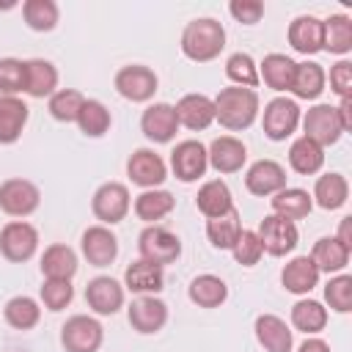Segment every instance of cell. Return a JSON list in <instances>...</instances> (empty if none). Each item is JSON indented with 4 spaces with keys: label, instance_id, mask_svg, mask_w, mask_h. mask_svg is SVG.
Returning a JSON list of instances; mask_svg holds the SVG:
<instances>
[{
    "label": "cell",
    "instance_id": "23",
    "mask_svg": "<svg viewBox=\"0 0 352 352\" xmlns=\"http://www.w3.org/2000/svg\"><path fill=\"white\" fill-rule=\"evenodd\" d=\"M286 38L292 44L294 52L300 55H316L322 52V19L314 16V14H300L289 22V30H286Z\"/></svg>",
    "mask_w": 352,
    "mask_h": 352
},
{
    "label": "cell",
    "instance_id": "38",
    "mask_svg": "<svg viewBox=\"0 0 352 352\" xmlns=\"http://www.w3.org/2000/svg\"><path fill=\"white\" fill-rule=\"evenodd\" d=\"M289 165H292V170L300 173V176H314V173H319L322 165H324V148L300 135V138H294L292 146H289Z\"/></svg>",
    "mask_w": 352,
    "mask_h": 352
},
{
    "label": "cell",
    "instance_id": "15",
    "mask_svg": "<svg viewBox=\"0 0 352 352\" xmlns=\"http://www.w3.org/2000/svg\"><path fill=\"white\" fill-rule=\"evenodd\" d=\"M126 300V289L124 283H118L110 275H96L88 280L85 286V302L96 316H113L124 308Z\"/></svg>",
    "mask_w": 352,
    "mask_h": 352
},
{
    "label": "cell",
    "instance_id": "28",
    "mask_svg": "<svg viewBox=\"0 0 352 352\" xmlns=\"http://www.w3.org/2000/svg\"><path fill=\"white\" fill-rule=\"evenodd\" d=\"M30 110L19 96H0V146H11L22 138Z\"/></svg>",
    "mask_w": 352,
    "mask_h": 352
},
{
    "label": "cell",
    "instance_id": "13",
    "mask_svg": "<svg viewBox=\"0 0 352 352\" xmlns=\"http://www.w3.org/2000/svg\"><path fill=\"white\" fill-rule=\"evenodd\" d=\"M126 319L135 333L154 336L168 324V305L157 294H138L126 308Z\"/></svg>",
    "mask_w": 352,
    "mask_h": 352
},
{
    "label": "cell",
    "instance_id": "21",
    "mask_svg": "<svg viewBox=\"0 0 352 352\" xmlns=\"http://www.w3.org/2000/svg\"><path fill=\"white\" fill-rule=\"evenodd\" d=\"M173 110L179 118V126H184L190 132H204L206 126L214 124V102L206 94H184L173 104Z\"/></svg>",
    "mask_w": 352,
    "mask_h": 352
},
{
    "label": "cell",
    "instance_id": "22",
    "mask_svg": "<svg viewBox=\"0 0 352 352\" xmlns=\"http://www.w3.org/2000/svg\"><path fill=\"white\" fill-rule=\"evenodd\" d=\"M124 289L132 294H160L165 289V267L135 258L124 270Z\"/></svg>",
    "mask_w": 352,
    "mask_h": 352
},
{
    "label": "cell",
    "instance_id": "16",
    "mask_svg": "<svg viewBox=\"0 0 352 352\" xmlns=\"http://www.w3.org/2000/svg\"><path fill=\"white\" fill-rule=\"evenodd\" d=\"M80 250L91 267H110L118 256V236L110 231V226H88L80 236Z\"/></svg>",
    "mask_w": 352,
    "mask_h": 352
},
{
    "label": "cell",
    "instance_id": "19",
    "mask_svg": "<svg viewBox=\"0 0 352 352\" xmlns=\"http://www.w3.org/2000/svg\"><path fill=\"white\" fill-rule=\"evenodd\" d=\"M206 157L209 168H214L217 173H236L248 162V146L234 135H220L206 146Z\"/></svg>",
    "mask_w": 352,
    "mask_h": 352
},
{
    "label": "cell",
    "instance_id": "44",
    "mask_svg": "<svg viewBox=\"0 0 352 352\" xmlns=\"http://www.w3.org/2000/svg\"><path fill=\"white\" fill-rule=\"evenodd\" d=\"M226 77L231 80V85H239V88H253L261 82L258 80V63L248 55V52H231L226 58Z\"/></svg>",
    "mask_w": 352,
    "mask_h": 352
},
{
    "label": "cell",
    "instance_id": "40",
    "mask_svg": "<svg viewBox=\"0 0 352 352\" xmlns=\"http://www.w3.org/2000/svg\"><path fill=\"white\" fill-rule=\"evenodd\" d=\"M3 319L14 330H33L41 319V305H38V300H33L28 294H16L3 305Z\"/></svg>",
    "mask_w": 352,
    "mask_h": 352
},
{
    "label": "cell",
    "instance_id": "8",
    "mask_svg": "<svg viewBox=\"0 0 352 352\" xmlns=\"http://www.w3.org/2000/svg\"><path fill=\"white\" fill-rule=\"evenodd\" d=\"M113 85L116 91L126 99V102H135V104H143L148 99H154L157 88H160V80L154 74V69L143 66V63H129V66H121L113 77Z\"/></svg>",
    "mask_w": 352,
    "mask_h": 352
},
{
    "label": "cell",
    "instance_id": "6",
    "mask_svg": "<svg viewBox=\"0 0 352 352\" xmlns=\"http://www.w3.org/2000/svg\"><path fill=\"white\" fill-rule=\"evenodd\" d=\"M300 124H302V138L314 140V143L322 146V148L338 143L341 135H344L341 121H338V113H336V104H324V102H319V104L308 107V110L302 113Z\"/></svg>",
    "mask_w": 352,
    "mask_h": 352
},
{
    "label": "cell",
    "instance_id": "48",
    "mask_svg": "<svg viewBox=\"0 0 352 352\" xmlns=\"http://www.w3.org/2000/svg\"><path fill=\"white\" fill-rule=\"evenodd\" d=\"M231 256H234V261L242 264V267H256L258 258L264 256V248H261V242H258V234L250 231V228H242L239 239H236L234 248H231Z\"/></svg>",
    "mask_w": 352,
    "mask_h": 352
},
{
    "label": "cell",
    "instance_id": "10",
    "mask_svg": "<svg viewBox=\"0 0 352 352\" xmlns=\"http://www.w3.org/2000/svg\"><path fill=\"white\" fill-rule=\"evenodd\" d=\"M41 204V190L30 182V179H22V176H14V179H6L0 184V209L8 214V217H30Z\"/></svg>",
    "mask_w": 352,
    "mask_h": 352
},
{
    "label": "cell",
    "instance_id": "42",
    "mask_svg": "<svg viewBox=\"0 0 352 352\" xmlns=\"http://www.w3.org/2000/svg\"><path fill=\"white\" fill-rule=\"evenodd\" d=\"M22 19L30 30L50 33V30H55V25L60 19V11H58L55 0H25L22 3Z\"/></svg>",
    "mask_w": 352,
    "mask_h": 352
},
{
    "label": "cell",
    "instance_id": "52",
    "mask_svg": "<svg viewBox=\"0 0 352 352\" xmlns=\"http://www.w3.org/2000/svg\"><path fill=\"white\" fill-rule=\"evenodd\" d=\"M297 352H330V344H327L324 338H319V336H308V338L297 346Z\"/></svg>",
    "mask_w": 352,
    "mask_h": 352
},
{
    "label": "cell",
    "instance_id": "18",
    "mask_svg": "<svg viewBox=\"0 0 352 352\" xmlns=\"http://www.w3.org/2000/svg\"><path fill=\"white\" fill-rule=\"evenodd\" d=\"M245 187L250 195L258 198H270L278 190L286 187V168L275 160H256L248 170H245Z\"/></svg>",
    "mask_w": 352,
    "mask_h": 352
},
{
    "label": "cell",
    "instance_id": "35",
    "mask_svg": "<svg viewBox=\"0 0 352 352\" xmlns=\"http://www.w3.org/2000/svg\"><path fill=\"white\" fill-rule=\"evenodd\" d=\"M324 85H327V72H324L322 63H316V60H302V63H297L294 80H292V94H294L297 99L314 102V99L322 96Z\"/></svg>",
    "mask_w": 352,
    "mask_h": 352
},
{
    "label": "cell",
    "instance_id": "37",
    "mask_svg": "<svg viewBox=\"0 0 352 352\" xmlns=\"http://www.w3.org/2000/svg\"><path fill=\"white\" fill-rule=\"evenodd\" d=\"M289 319H292V327L294 330H300L305 336H316V333H322L327 327V308L319 300L302 297V300H297L292 305Z\"/></svg>",
    "mask_w": 352,
    "mask_h": 352
},
{
    "label": "cell",
    "instance_id": "30",
    "mask_svg": "<svg viewBox=\"0 0 352 352\" xmlns=\"http://www.w3.org/2000/svg\"><path fill=\"white\" fill-rule=\"evenodd\" d=\"M349 256H352V250H349L346 245H341L336 236H322V239H316L314 248H311V261L316 264L319 275H322V272H327V275L344 272L346 264H349Z\"/></svg>",
    "mask_w": 352,
    "mask_h": 352
},
{
    "label": "cell",
    "instance_id": "12",
    "mask_svg": "<svg viewBox=\"0 0 352 352\" xmlns=\"http://www.w3.org/2000/svg\"><path fill=\"white\" fill-rule=\"evenodd\" d=\"M256 234H258V242H261L264 253L278 256V258L286 256V253H292V250L297 248V242H300L297 223H292V220H286V217H278V214H267V217L258 223Z\"/></svg>",
    "mask_w": 352,
    "mask_h": 352
},
{
    "label": "cell",
    "instance_id": "41",
    "mask_svg": "<svg viewBox=\"0 0 352 352\" xmlns=\"http://www.w3.org/2000/svg\"><path fill=\"white\" fill-rule=\"evenodd\" d=\"M74 124L80 126V132H82L85 138H104V135L110 132L113 116H110V110L104 107V102H99V99H85Z\"/></svg>",
    "mask_w": 352,
    "mask_h": 352
},
{
    "label": "cell",
    "instance_id": "54",
    "mask_svg": "<svg viewBox=\"0 0 352 352\" xmlns=\"http://www.w3.org/2000/svg\"><path fill=\"white\" fill-rule=\"evenodd\" d=\"M14 6H16L14 0H11V3H0V8H3V11H8V8H14Z\"/></svg>",
    "mask_w": 352,
    "mask_h": 352
},
{
    "label": "cell",
    "instance_id": "27",
    "mask_svg": "<svg viewBox=\"0 0 352 352\" xmlns=\"http://www.w3.org/2000/svg\"><path fill=\"white\" fill-rule=\"evenodd\" d=\"M38 267H41V275H44V278H52V280H72V278L77 275L80 261H77V253H74L69 245L52 242V245L44 248Z\"/></svg>",
    "mask_w": 352,
    "mask_h": 352
},
{
    "label": "cell",
    "instance_id": "3",
    "mask_svg": "<svg viewBox=\"0 0 352 352\" xmlns=\"http://www.w3.org/2000/svg\"><path fill=\"white\" fill-rule=\"evenodd\" d=\"M300 118H302V110H300V104L294 99L275 96L261 110V129H264V135L270 140L280 143V140H286V138H292L297 132Z\"/></svg>",
    "mask_w": 352,
    "mask_h": 352
},
{
    "label": "cell",
    "instance_id": "33",
    "mask_svg": "<svg viewBox=\"0 0 352 352\" xmlns=\"http://www.w3.org/2000/svg\"><path fill=\"white\" fill-rule=\"evenodd\" d=\"M294 69H297V63H294L289 55H283V52H270V55H264V60L258 63V80H264L267 88L283 94V91H292Z\"/></svg>",
    "mask_w": 352,
    "mask_h": 352
},
{
    "label": "cell",
    "instance_id": "17",
    "mask_svg": "<svg viewBox=\"0 0 352 352\" xmlns=\"http://www.w3.org/2000/svg\"><path fill=\"white\" fill-rule=\"evenodd\" d=\"M140 132L151 143H170L179 132V118H176L173 104H168V102L148 104L140 116Z\"/></svg>",
    "mask_w": 352,
    "mask_h": 352
},
{
    "label": "cell",
    "instance_id": "14",
    "mask_svg": "<svg viewBox=\"0 0 352 352\" xmlns=\"http://www.w3.org/2000/svg\"><path fill=\"white\" fill-rule=\"evenodd\" d=\"M126 176L143 190H154L168 179V162L154 148H135L126 160Z\"/></svg>",
    "mask_w": 352,
    "mask_h": 352
},
{
    "label": "cell",
    "instance_id": "36",
    "mask_svg": "<svg viewBox=\"0 0 352 352\" xmlns=\"http://www.w3.org/2000/svg\"><path fill=\"white\" fill-rule=\"evenodd\" d=\"M322 50L341 58L352 50V19L346 14H330L322 19Z\"/></svg>",
    "mask_w": 352,
    "mask_h": 352
},
{
    "label": "cell",
    "instance_id": "32",
    "mask_svg": "<svg viewBox=\"0 0 352 352\" xmlns=\"http://www.w3.org/2000/svg\"><path fill=\"white\" fill-rule=\"evenodd\" d=\"M270 209H272V214L294 223V220H302L311 214L314 201H311V192L302 187H283L275 195H270Z\"/></svg>",
    "mask_w": 352,
    "mask_h": 352
},
{
    "label": "cell",
    "instance_id": "11",
    "mask_svg": "<svg viewBox=\"0 0 352 352\" xmlns=\"http://www.w3.org/2000/svg\"><path fill=\"white\" fill-rule=\"evenodd\" d=\"M209 168V157H206V146L201 140H179L170 151V173L184 182L192 184L198 182Z\"/></svg>",
    "mask_w": 352,
    "mask_h": 352
},
{
    "label": "cell",
    "instance_id": "9",
    "mask_svg": "<svg viewBox=\"0 0 352 352\" xmlns=\"http://www.w3.org/2000/svg\"><path fill=\"white\" fill-rule=\"evenodd\" d=\"M38 250V231L28 220H11L0 228V256L22 264L30 261Z\"/></svg>",
    "mask_w": 352,
    "mask_h": 352
},
{
    "label": "cell",
    "instance_id": "1",
    "mask_svg": "<svg viewBox=\"0 0 352 352\" xmlns=\"http://www.w3.org/2000/svg\"><path fill=\"white\" fill-rule=\"evenodd\" d=\"M212 102H214V121L231 132H242L253 126L261 110L258 94L253 88H239V85L220 88V94Z\"/></svg>",
    "mask_w": 352,
    "mask_h": 352
},
{
    "label": "cell",
    "instance_id": "31",
    "mask_svg": "<svg viewBox=\"0 0 352 352\" xmlns=\"http://www.w3.org/2000/svg\"><path fill=\"white\" fill-rule=\"evenodd\" d=\"M187 297L192 305L198 308H220L226 300H228V283L220 278V275H212V272H204V275H195L187 286Z\"/></svg>",
    "mask_w": 352,
    "mask_h": 352
},
{
    "label": "cell",
    "instance_id": "49",
    "mask_svg": "<svg viewBox=\"0 0 352 352\" xmlns=\"http://www.w3.org/2000/svg\"><path fill=\"white\" fill-rule=\"evenodd\" d=\"M327 80H330V91L338 99H352V60L341 58L338 63H333Z\"/></svg>",
    "mask_w": 352,
    "mask_h": 352
},
{
    "label": "cell",
    "instance_id": "46",
    "mask_svg": "<svg viewBox=\"0 0 352 352\" xmlns=\"http://www.w3.org/2000/svg\"><path fill=\"white\" fill-rule=\"evenodd\" d=\"M38 297H41V302H44L47 311H63L74 300V286H72V280L44 278V283L38 289Z\"/></svg>",
    "mask_w": 352,
    "mask_h": 352
},
{
    "label": "cell",
    "instance_id": "53",
    "mask_svg": "<svg viewBox=\"0 0 352 352\" xmlns=\"http://www.w3.org/2000/svg\"><path fill=\"white\" fill-rule=\"evenodd\" d=\"M336 239L341 242V245H346L349 250H352V217L346 214V217H341V223H338V234H336Z\"/></svg>",
    "mask_w": 352,
    "mask_h": 352
},
{
    "label": "cell",
    "instance_id": "26",
    "mask_svg": "<svg viewBox=\"0 0 352 352\" xmlns=\"http://www.w3.org/2000/svg\"><path fill=\"white\" fill-rule=\"evenodd\" d=\"M311 201L324 209V212H336L341 209L346 201H349V182L344 173H322L316 182H314V192H311Z\"/></svg>",
    "mask_w": 352,
    "mask_h": 352
},
{
    "label": "cell",
    "instance_id": "34",
    "mask_svg": "<svg viewBox=\"0 0 352 352\" xmlns=\"http://www.w3.org/2000/svg\"><path fill=\"white\" fill-rule=\"evenodd\" d=\"M173 206H176L173 192H168V190H162V187L143 190V192L135 198V204H132L138 220H143V223H148V226H157L162 217H168V214L173 212Z\"/></svg>",
    "mask_w": 352,
    "mask_h": 352
},
{
    "label": "cell",
    "instance_id": "4",
    "mask_svg": "<svg viewBox=\"0 0 352 352\" xmlns=\"http://www.w3.org/2000/svg\"><path fill=\"white\" fill-rule=\"evenodd\" d=\"M104 341V327L91 314H74L60 327V346L66 352H99Z\"/></svg>",
    "mask_w": 352,
    "mask_h": 352
},
{
    "label": "cell",
    "instance_id": "50",
    "mask_svg": "<svg viewBox=\"0 0 352 352\" xmlns=\"http://www.w3.org/2000/svg\"><path fill=\"white\" fill-rule=\"evenodd\" d=\"M228 14L242 25H256L264 16V3L261 0H231Z\"/></svg>",
    "mask_w": 352,
    "mask_h": 352
},
{
    "label": "cell",
    "instance_id": "39",
    "mask_svg": "<svg viewBox=\"0 0 352 352\" xmlns=\"http://www.w3.org/2000/svg\"><path fill=\"white\" fill-rule=\"evenodd\" d=\"M239 234H242V217L236 209L206 220V236L217 250H231L234 242L239 239Z\"/></svg>",
    "mask_w": 352,
    "mask_h": 352
},
{
    "label": "cell",
    "instance_id": "25",
    "mask_svg": "<svg viewBox=\"0 0 352 352\" xmlns=\"http://www.w3.org/2000/svg\"><path fill=\"white\" fill-rule=\"evenodd\" d=\"M58 91V69L47 58L25 60V94L33 99H50Z\"/></svg>",
    "mask_w": 352,
    "mask_h": 352
},
{
    "label": "cell",
    "instance_id": "2",
    "mask_svg": "<svg viewBox=\"0 0 352 352\" xmlns=\"http://www.w3.org/2000/svg\"><path fill=\"white\" fill-rule=\"evenodd\" d=\"M226 47V28L214 16H195L182 30V52L195 63L214 60Z\"/></svg>",
    "mask_w": 352,
    "mask_h": 352
},
{
    "label": "cell",
    "instance_id": "47",
    "mask_svg": "<svg viewBox=\"0 0 352 352\" xmlns=\"http://www.w3.org/2000/svg\"><path fill=\"white\" fill-rule=\"evenodd\" d=\"M25 94V60L0 58V96Z\"/></svg>",
    "mask_w": 352,
    "mask_h": 352
},
{
    "label": "cell",
    "instance_id": "20",
    "mask_svg": "<svg viewBox=\"0 0 352 352\" xmlns=\"http://www.w3.org/2000/svg\"><path fill=\"white\" fill-rule=\"evenodd\" d=\"M256 341L264 352H292L294 349V330L278 314H258L253 322Z\"/></svg>",
    "mask_w": 352,
    "mask_h": 352
},
{
    "label": "cell",
    "instance_id": "51",
    "mask_svg": "<svg viewBox=\"0 0 352 352\" xmlns=\"http://www.w3.org/2000/svg\"><path fill=\"white\" fill-rule=\"evenodd\" d=\"M336 113H338L341 129L349 132V129H352V99H341V102L336 104Z\"/></svg>",
    "mask_w": 352,
    "mask_h": 352
},
{
    "label": "cell",
    "instance_id": "45",
    "mask_svg": "<svg viewBox=\"0 0 352 352\" xmlns=\"http://www.w3.org/2000/svg\"><path fill=\"white\" fill-rule=\"evenodd\" d=\"M324 302L336 314H349L352 311V275L346 272L330 275V280L324 283Z\"/></svg>",
    "mask_w": 352,
    "mask_h": 352
},
{
    "label": "cell",
    "instance_id": "7",
    "mask_svg": "<svg viewBox=\"0 0 352 352\" xmlns=\"http://www.w3.org/2000/svg\"><path fill=\"white\" fill-rule=\"evenodd\" d=\"M138 250H140V258L151 261V264H173L179 256H182V239L165 228V226H146L138 236Z\"/></svg>",
    "mask_w": 352,
    "mask_h": 352
},
{
    "label": "cell",
    "instance_id": "24",
    "mask_svg": "<svg viewBox=\"0 0 352 352\" xmlns=\"http://www.w3.org/2000/svg\"><path fill=\"white\" fill-rule=\"evenodd\" d=\"M280 283H283L286 292L305 297V294H311V292L316 289V283H319V270H316V264L311 261V256H294V258H289V261L283 264V270H280Z\"/></svg>",
    "mask_w": 352,
    "mask_h": 352
},
{
    "label": "cell",
    "instance_id": "29",
    "mask_svg": "<svg viewBox=\"0 0 352 352\" xmlns=\"http://www.w3.org/2000/svg\"><path fill=\"white\" fill-rule=\"evenodd\" d=\"M195 206L198 212L209 220V217H220L226 212L234 209V195H231V187L223 182V179H209L198 187V195H195Z\"/></svg>",
    "mask_w": 352,
    "mask_h": 352
},
{
    "label": "cell",
    "instance_id": "43",
    "mask_svg": "<svg viewBox=\"0 0 352 352\" xmlns=\"http://www.w3.org/2000/svg\"><path fill=\"white\" fill-rule=\"evenodd\" d=\"M85 96L77 91V88H58L50 99H47V110L55 121L60 124H74L77 116H80V107H82Z\"/></svg>",
    "mask_w": 352,
    "mask_h": 352
},
{
    "label": "cell",
    "instance_id": "5",
    "mask_svg": "<svg viewBox=\"0 0 352 352\" xmlns=\"http://www.w3.org/2000/svg\"><path fill=\"white\" fill-rule=\"evenodd\" d=\"M132 209V195L129 187L121 182H104L96 187L91 198V212L102 226H116L121 223Z\"/></svg>",
    "mask_w": 352,
    "mask_h": 352
}]
</instances>
